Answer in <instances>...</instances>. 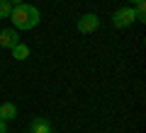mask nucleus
<instances>
[{"mask_svg": "<svg viewBox=\"0 0 146 133\" xmlns=\"http://www.w3.org/2000/svg\"><path fill=\"white\" fill-rule=\"evenodd\" d=\"M10 51H12V58H15V61H25V58H29V46H25V44H15Z\"/></svg>", "mask_w": 146, "mask_h": 133, "instance_id": "obj_7", "label": "nucleus"}, {"mask_svg": "<svg viewBox=\"0 0 146 133\" xmlns=\"http://www.w3.org/2000/svg\"><path fill=\"white\" fill-rule=\"evenodd\" d=\"M136 22V15H134V7L127 5V7H119V10L112 15V24L119 27V29H124V27H131Z\"/></svg>", "mask_w": 146, "mask_h": 133, "instance_id": "obj_2", "label": "nucleus"}, {"mask_svg": "<svg viewBox=\"0 0 146 133\" xmlns=\"http://www.w3.org/2000/svg\"><path fill=\"white\" fill-rule=\"evenodd\" d=\"M76 27H78L80 34H93V31L100 27V17L95 15V12H88V15H83L78 20V24H76Z\"/></svg>", "mask_w": 146, "mask_h": 133, "instance_id": "obj_3", "label": "nucleus"}, {"mask_svg": "<svg viewBox=\"0 0 146 133\" xmlns=\"http://www.w3.org/2000/svg\"><path fill=\"white\" fill-rule=\"evenodd\" d=\"M15 44H20V34L15 27H7L0 31V48H12Z\"/></svg>", "mask_w": 146, "mask_h": 133, "instance_id": "obj_4", "label": "nucleus"}, {"mask_svg": "<svg viewBox=\"0 0 146 133\" xmlns=\"http://www.w3.org/2000/svg\"><path fill=\"white\" fill-rule=\"evenodd\" d=\"M17 116V107L12 102H0V119L3 121H10V119Z\"/></svg>", "mask_w": 146, "mask_h": 133, "instance_id": "obj_6", "label": "nucleus"}, {"mask_svg": "<svg viewBox=\"0 0 146 133\" xmlns=\"http://www.w3.org/2000/svg\"><path fill=\"white\" fill-rule=\"evenodd\" d=\"M20 3H25V0H10V5H20Z\"/></svg>", "mask_w": 146, "mask_h": 133, "instance_id": "obj_11", "label": "nucleus"}, {"mask_svg": "<svg viewBox=\"0 0 146 133\" xmlns=\"http://www.w3.org/2000/svg\"><path fill=\"white\" fill-rule=\"evenodd\" d=\"M134 15H136V22H144L146 20V0H144V3H136Z\"/></svg>", "mask_w": 146, "mask_h": 133, "instance_id": "obj_9", "label": "nucleus"}, {"mask_svg": "<svg viewBox=\"0 0 146 133\" xmlns=\"http://www.w3.org/2000/svg\"><path fill=\"white\" fill-rule=\"evenodd\" d=\"M27 133H29V131H27Z\"/></svg>", "mask_w": 146, "mask_h": 133, "instance_id": "obj_13", "label": "nucleus"}, {"mask_svg": "<svg viewBox=\"0 0 146 133\" xmlns=\"http://www.w3.org/2000/svg\"><path fill=\"white\" fill-rule=\"evenodd\" d=\"M7 131V121H3V119H0V133H5Z\"/></svg>", "mask_w": 146, "mask_h": 133, "instance_id": "obj_10", "label": "nucleus"}, {"mask_svg": "<svg viewBox=\"0 0 146 133\" xmlns=\"http://www.w3.org/2000/svg\"><path fill=\"white\" fill-rule=\"evenodd\" d=\"M29 133H54V128H51V123L46 121V119H32V123H29Z\"/></svg>", "mask_w": 146, "mask_h": 133, "instance_id": "obj_5", "label": "nucleus"}, {"mask_svg": "<svg viewBox=\"0 0 146 133\" xmlns=\"http://www.w3.org/2000/svg\"><path fill=\"white\" fill-rule=\"evenodd\" d=\"M10 12H12V5H10V0H0V20L10 17Z\"/></svg>", "mask_w": 146, "mask_h": 133, "instance_id": "obj_8", "label": "nucleus"}, {"mask_svg": "<svg viewBox=\"0 0 146 133\" xmlns=\"http://www.w3.org/2000/svg\"><path fill=\"white\" fill-rule=\"evenodd\" d=\"M129 3H131V5H136V3H144V0H129Z\"/></svg>", "mask_w": 146, "mask_h": 133, "instance_id": "obj_12", "label": "nucleus"}, {"mask_svg": "<svg viewBox=\"0 0 146 133\" xmlns=\"http://www.w3.org/2000/svg\"><path fill=\"white\" fill-rule=\"evenodd\" d=\"M10 20H12V24H15V29H34V27L39 24V20H42V15H39V10H36L34 5L20 3V5L12 7Z\"/></svg>", "mask_w": 146, "mask_h": 133, "instance_id": "obj_1", "label": "nucleus"}]
</instances>
